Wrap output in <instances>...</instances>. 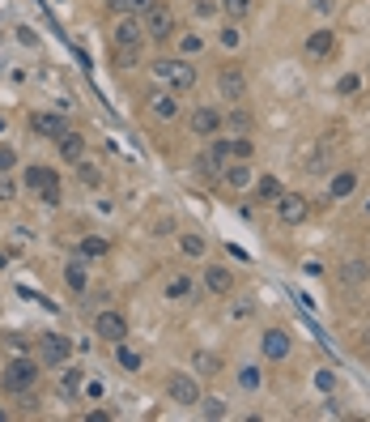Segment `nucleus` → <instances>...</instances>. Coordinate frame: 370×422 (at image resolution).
Masks as SVG:
<instances>
[{"label":"nucleus","instance_id":"nucleus-48","mask_svg":"<svg viewBox=\"0 0 370 422\" xmlns=\"http://www.w3.org/2000/svg\"><path fill=\"white\" fill-rule=\"evenodd\" d=\"M366 213H370V201H366Z\"/></svg>","mask_w":370,"mask_h":422},{"label":"nucleus","instance_id":"nucleus-7","mask_svg":"<svg viewBox=\"0 0 370 422\" xmlns=\"http://www.w3.org/2000/svg\"><path fill=\"white\" fill-rule=\"evenodd\" d=\"M166 397L175 401V406H200V389H196V380L192 376H170V384H166Z\"/></svg>","mask_w":370,"mask_h":422},{"label":"nucleus","instance_id":"nucleus-43","mask_svg":"<svg viewBox=\"0 0 370 422\" xmlns=\"http://www.w3.org/2000/svg\"><path fill=\"white\" fill-rule=\"evenodd\" d=\"M315 389L332 393V389H337V376H332V371H320V376H315Z\"/></svg>","mask_w":370,"mask_h":422},{"label":"nucleus","instance_id":"nucleus-26","mask_svg":"<svg viewBox=\"0 0 370 422\" xmlns=\"http://www.w3.org/2000/svg\"><path fill=\"white\" fill-rule=\"evenodd\" d=\"M107 4H111V9H115L119 17H124V13H132V17H136V13H145V9H149L153 0H107Z\"/></svg>","mask_w":370,"mask_h":422},{"label":"nucleus","instance_id":"nucleus-42","mask_svg":"<svg viewBox=\"0 0 370 422\" xmlns=\"http://www.w3.org/2000/svg\"><path fill=\"white\" fill-rule=\"evenodd\" d=\"M217 9H222L217 0H196V17H213Z\"/></svg>","mask_w":370,"mask_h":422},{"label":"nucleus","instance_id":"nucleus-12","mask_svg":"<svg viewBox=\"0 0 370 422\" xmlns=\"http://www.w3.org/2000/svg\"><path fill=\"white\" fill-rule=\"evenodd\" d=\"M260 350H264V359L281 363V359L290 354V333H285V329H268V333L260 337Z\"/></svg>","mask_w":370,"mask_h":422},{"label":"nucleus","instance_id":"nucleus-36","mask_svg":"<svg viewBox=\"0 0 370 422\" xmlns=\"http://www.w3.org/2000/svg\"><path fill=\"white\" fill-rule=\"evenodd\" d=\"M179 243H183V252H187V256H205V239H200V235H183Z\"/></svg>","mask_w":370,"mask_h":422},{"label":"nucleus","instance_id":"nucleus-27","mask_svg":"<svg viewBox=\"0 0 370 422\" xmlns=\"http://www.w3.org/2000/svg\"><path fill=\"white\" fill-rule=\"evenodd\" d=\"M222 9H226L230 21H243V17L251 13V0H222Z\"/></svg>","mask_w":370,"mask_h":422},{"label":"nucleus","instance_id":"nucleus-14","mask_svg":"<svg viewBox=\"0 0 370 422\" xmlns=\"http://www.w3.org/2000/svg\"><path fill=\"white\" fill-rule=\"evenodd\" d=\"M55 149H60L64 162H77V158L85 154V141H81V132H60V137H55Z\"/></svg>","mask_w":370,"mask_h":422},{"label":"nucleus","instance_id":"nucleus-28","mask_svg":"<svg viewBox=\"0 0 370 422\" xmlns=\"http://www.w3.org/2000/svg\"><path fill=\"white\" fill-rule=\"evenodd\" d=\"M141 60V47H115V68H132Z\"/></svg>","mask_w":370,"mask_h":422},{"label":"nucleus","instance_id":"nucleus-4","mask_svg":"<svg viewBox=\"0 0 370 422\" xmlns=\"http://www.w3.org/2000/svg\"><path fill=\"white\" fill-rule=\"evenodd\" d=\"M111 43H115V47H141V43H145V26H141L132 13H124L119 26L111 30Z\"/></svg>","mask_w":370,"mask_h":422},{"label":"nucleus","instance_id":"nucleus-38","mask_svg":"<svg viewBox=\"0 0 370 422\" xmlns=\"http://www.w3.org/2000/svg\"><path fill=\"white\" fill-rule=\"evenodd\" d=\"M179 47H183V56H196V51L205 47V38H200V34H183V38H179Z\"/></svg>","mask_w":370,"mask_h":422},{"label":"nucleus","instance_id":"nucleus-11","mask_svg":"<svg viewBox=\"0 0 370 422\" xmlns=\"http://www.w3.org/2000/svg\"><path fill=\"white\" fill-rule=\"evenodd\" d=\"M30 128L38 132V137H60V132H68V124H64V115H55V111H34L30 115Z\"/></svg>","mask_w":370,"mask_h":422},{"label":"nucleus","instance_id":"nucleus-29","mask_svg":"<svg viewBox=\"0 0 370 422\" xmlns=\"http://www.w3.org/2000/svg\"><path fill=\"white\" fill-rule=\"evenodd\" d=\"M107 239H98V235H89V239H81V256H107Z\"/></svg>","mask_w":370,"mask_h":422},{"label":"nucleus","instance_id":"nucleus-30","mask_svg":"<svg viewBox=\"0 0 370 422\" xmlns=\"http://www.w3.org/2000/svg\"><path fill=\"white\" fill-rule=\"evenodd\" d=\"M192 295V282L187 278H170L166 282V299H187Z\"/></svg>","mask_w":370,"mask_h":422},{"label":"nucleus","instance_id":"nucleus-35","mask_svg":"<svg viewBox=\"0 0 370 422\" xmlns=\"http://www.w3.org/2000/svg\"><path fill=\"white\" fill-rule=\"evenodd\" d=\"M239 384H243L247 393H256V389H260V367H243V371H239Z\"/></svg>","mask_w":370,"mask_h":422},{"label":"nucleus","instance_id":"nucleus-5","mask_svg":"<svg viewBox=\"0 0 370 422\" xmlns=\"http://www.w3.org/2000/svg\"><path fill=\"white\" fill-rule=\"evenodd\" d=\"M277 213H281V222H285V226H298V222H307L311 205H307V196H298V192H281Z\"/></svg>","mask_w":370,"mask_h":422},{"label":"nucleus","instance_id":"nucleus-32","mask_svg":"<svg viewBox=\"0 0 370 422\" xmlns=\"http://www.w3.org/2000/svg\"><path fill=\"white\" fill-rule=\"evenodd\" d=\"M230 154H234V158H243V162H247V158H251V154H256V145H251V137H234V141H230Z\"/></svg>","mask_w":370,"mask_h":422},{"label":"nucleus","instance_id":"nucleus-15","mask_svg":"<svg viewBox=\"0 0 370 422\" xmlns=\"http://www.w3.org/2000/svg\"><path fill=\"white\" fill-rule=\"evenodd\" d=\"M205 286H209L213 295H230L234 273H230V269H222V265H209V269H205Z\"/></svg>","mask_w":370,"mask_h":422},{"label":"nucleus","instance_id":"nucleus-10","mask_svg":"<svg viewBox=\"0 0 370 422\" xmlns=\"http://www.w3.org/2000/svg\"><path fill=\"white\" fill-rule=\"evenodd\" d=\"M149 111H153L158 120L175 124V120H179V98H175V90H153V94H149Z\"/></svg>","mask_w":370,"mask_h":422},{"label":"nucleus","instance_id":"nucleus-25","mask_svg":"<svg viewBox=\"0 0 370 422\" xmlns=\"http://www.w3.org/2000/svg\"><path fill=\"white\" fill-rule=\"evenodd\" d=\"M77 175H81V179L89 184V188H98V184H102V171H98V167H94V162H89L85 154L77 158Z\"/></svg>","mask_w":370,"mask_h":422},{"label":"nucleus","instance_id":"nucleus-13","mask_svg":"<svg viewBox=\"0 0 370 422\" xmlns=\"http://www.w3.org/2000/svg\"><path fill=\"white\" fill-rule=\"evenodd\" d=\"M217 85H222V98H243L247 94V77L239 73V68H222V77H217Z\"/></svg>","mask_w":370,"mask_h":422},{"label":"nucleus","instance_id":"nucleus-34","mask_svg":"<svg viewBox=\"0 0 370 422\" xmlns=\"http://www.w3.org/2000/svg\"><path fill=\"white\" fill-rule=\"evenodd\" d=\"M307 171H315V175H324V171H328V149H324V145L307 158Z\"/></svg>","mask_w":370,"mask_h":422},{"label":"nucleus","instance_id":"nucleus-41","mask_svg":"<svg viewBox=\"0 0 370 422\" xmlns=\"http://www.w3.org/2000/svg\"><path fill=\"white\" fill-rule=\"evenodd\" d=\"M358 85H362V77H354V73H345L337 90H341V94H358Z\"/></svg>","mask_w":370,"mask_h":422},{"label":"nucleus","instance_id":"nucleus-8","mask_svg":"<svg viewBox=\"0 0 370 422\" xmlns=\"http://www.w3.org/2000/svg\"><path fill=\"white\" fill-rule=\"evenodd\" d=\"M38 359H43L47 367H60V363L68 359V337H60V333H43V337H38Z\"/></svg>","mask_w":370,"mask_h":422},{"label":"nucleus","instance_id":"nucleus-6","mask_svg":"<svg viewBox=\"0 0 370 422\" xmlns=\"http://www.w3.org/2000/svg\"><path fill=\"white\" fill-rule=\"evenodd\" d=\"M94 333L102 337V342H124L128 337V320L119 316V312H98V320H94Z\"/></svg>","mask_w":370,"mask_h":422},{"label":"nucleus","instance_id":"nucleus-47","mask_svg":"<svg viewBox=\"0 0 370 422\" xmlns=\"http://www.w3.org/2000/svg\"><path fill=\"white\" fill-rule=\"evenodd\" d=\"M0 132H4V120H0Z\"/></svg>","mask_w":370,"mask_h":422},{"label":"nucleus","instance_id":"nucleus-46","mask_svg":"<svg viewBox=\"0 0 370 422\" xmlns=\"http://www.w3.org/2000/svg\"><path fill=\"white\" fill-rule=\"evenodd\" d=\"M311 4H315L320 13H332V9H337V0H311Z\"/></svg>","mask_w":370,"mask_h":422},{"label":"nucleus","instance_id":"nucleus-9","mask_svg":"<svg viewBox=\"0 0 370 422\" xmlns=\"http://www.w3.org/2000/svg\"><path fill=\"white\" fill-rule=\"evenodd\" d=\"M187 128H192L196 137H213V132L222 128V111H217V107H196V111L187 115Z\"/></svg>","mask_w":370,"mask_h":422},{"label":"nucleus","instance_id":"nucleus-16","mask_svg":"<svg viewBox=\"0 0 370 422\" xmlns=\"http://www.w3.org/2000/svg\"><path fill=\"white\" fill-rule=\"evenodd\" d=\"M222 175H226V188H234V192H243V188L251 184V167H247L243 158H234V162H230Z\"/></svg>","mask_w":370,"mask_h":422},{"label":"nucleus","instance_id":"nucleus-20","mask_svg":"<svg viewBox=\"0 0 370 422\" xmlns=\"http://www.w3.org/2000/svg\"><path fill=\"white\" fill-rule=\"evenodd\" d=\"M328 51H332V30L307 34V56H328Z\"/></svg>","mask_w":370,"mask_h":422},{"label":"nucleus","instance_id":"nucleus-17","mask_svg":"<svg viewBox=\"0 0 370 422\" xmlns=\"http://www.w3.org/2000/svg\"><path fill=\"white\" fill-rule=\"evenodd\" d=\"M354 188H358V175H354V171H337V175L328 179V196H332V201H345Z\"/></svg>","mask_w":370,"mask_h":422},{"label":"nucleus","instance_id":"nucleus-45","mask_svg":"<svg viewBox=\"0 0 370 422\" xmlns=\"http://www.w3.org/2000/svg\"><path fill=\"white\" fill-rule=\"evenodd\" d=\"M251 312H256V303H251V299H243V303H234V320H247Z\"/></svg>","mask_w":370,"mask_h":422},{"label":"nucleus","instance_id":"nucleus-39","mask_svg":"<svg viewBox=\"0 0 370 422\" xmlns=\"http://www.w3.org/2000/svg\"><path fill=\"white\" fill-rule=\"evenodd\" d=\"M13 196H17V184L9 171H0V201H13Z\"/></svg>","mask_w":370,"mask_h":422},{"label":"nucleus","instance_id":"nucleus-23","mask_svg":"<svg viewBox=\"0 0 370 422\" xmlns=\"http://www.w3.org/2000/svg\"><path fill=\"white\" fill-rule=\"evenodd\" d=\"M81 384H85V371H81V367H68V371L60 376V393H64V397L81 393Z\"/></svg>","mask_w":370,"mask_h":422},{"label":"nucleus","instance_id":"nucleus-31","mask_svg":"<svg viewBox=\"0 0 370 422\" xmlns=\"http://www.w3.org/2000/svg\"><path fill=\"white\" fill-rule=\"evenodd\" d=\"M115 359H119V367H124V371H141V354H136V350H128L124 342H119V354H115Z\"/></svg>","mask_w":370,"mask_h":422},{"label":"nucleus","instance_id":"nucleus-37","mask_svg":"<svg viewBox=\"0 0 370 422\" xmlns=\"http://www.w3.org/2000/svg\"><path fill=\"white\" fill-rule=\"evenodd\" d=\"M205 418H226V401L222 397H205Z\"/></svg>","mask_w":370,"mask_h":422},{"label":"nucleus","instance_id":"nucleus-44","mask_svg":"<svg viewBox=\"0 0 370 422\" xmlns=\"http://www.w3.org/2000/svg\"><path fill=\"white\" fill-rule=\"evenodd\" d=\"M13 162H17L13 145H0V171H13Z\"/></svg>","mask_w":370,"mask_h":422},{"label":"nucleus","instance_id":"nucleus-19","mask_svg":"<svg viewBox=\"0 0 370 422\" xmlns=\"http://www.w3.org/2000/svg\"><path fill=\"white\" fill-rule=\"evenodd\" d=\"M366 278H370L366 260H349V265H341V282H345V286H362Z\"/></svg>","mask_w":370,"mask_h":422},{"label":"nucleus","instance_id":"nucleus-21","mask_svg":"<svg viewBox=\"0 0 370 422\" xmlns=\"http://www.w3.org/2000/svg\"><path fill=\"white\" fill-rule=\"evenodd\" d=\"M64 282H68L72 290H81V286H85V256H72V260L64 265Z\"/></svg>","mask_w":370,"mask_h":422},{"label":"nucleus","instance_id":"nucleus-24","mask_svg":"<svg viewBox=\"0 0 370 422\" xmlns=\"http://www.w3.org/2000/svg\"><path fill=\"white\" fill-rule=\"evenodd\" d=\"M222 124H226L230 132H239V137H247V132H251V115H247V111H239V107H234V111H230Z\"/></svg>","mask_w":370,"mask_h":422},{"label":"nucleus","instance_id":"nucleus-2","mask_svg":"<svg viewBox=\"0 0 370 422\" xmlns=\"http://www.w3.org/2000/svg\"><path fill=\"white\" fill-rule=\"evenodd\" d=\"M141 26H145V38L166 43V38L175 34V13H170L166 4H149V9H145V17H141Z\"/></svg>","mask_w":370,"mask_h":422},{"label":"nucleus","instance_id":"nucleus-22","mask_svg":"<svg viewBox=\"0 0 370 422\" xmlns=\"http://www.w3.org/2000/svg\"><path fill=\"white\" fill-rule=\"evenodd\" d=\"M47 184H55V175H51L47 167H30V171H26V188H30V192H43Z\"/></svg>","mask_w":370,"mask_h":422},{"label":"nucleus","instance_id":"nucleus-40","mask_svg":"<svg viewBox=\"0 0 370 422\" xmlns=\"http://www.w3.org/2000/svg\"><path fill=\"white\" fill-rule=\"evenodd\" d=\"M239 38H243V34H239V26L230 21V26L222 30V47H230V51H234V47H239Z\"/></svg>","mask_w":370,"mask_h":422},{"label":"nucleus","instance_id":"nucleus-33","mask_svg":"<svg viewBox=\"0 0 370 422\" xmlns=\"http://www.w3.org/2000/svg\"><path fill=\"white\" fill-rule=\"evenodd\" d=\"M217 367H222V359H217V354H205V350L196 354V371H205V376H217Z\"/></svg>","mask_w":370,"mask_h":422},{"label":"nucleus","instance_id":"nucleus-3","mask_svg":"<svg viewBox=\"0 0 370 422\" xmlns=\"http://www.w3.org/2000/svg\"><path fill=\"white\" fill-rule=\"evenodd\" d=\"M34 384H38L34 359H13V363L4 367V389H9V393H30Z\"/></svg>","mask_w":370,"mask_h":422},{"label":"nucleus","instance_id":"nucleus-1","mask_svg":"<svg viewBox=\"0 0 370 422\" xmlns=\"http://www.w3.org/2000/svg\"><path fill=\"white\" fill-rule=\"evenodd\" d=\"M153 77L170 90H192L196 85V64L183 60V56L179 60H153Z\"/></svg>","mask_w":370,"mask_h":422},{"label":"nucleus","instance_id":"nucleus-18","mask_svg":"<svg viewBox=\"0 0 370 422\" xmlns=\"http://www.w3.org/2000/svg\"><path fill=\"white\" fill-rule=\"evenodd\" d=\"M281 192H285V188H281V179H277V175H264V179L256 184V196H260L264 205H277V201H281Z\"/></svg>","mask_w":370,"mask_h":422}]
</instances>
